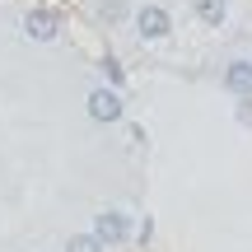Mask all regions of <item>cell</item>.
Instances as JSON below:
<instances>
[{"label":"cell","mask_w":252,"mask_h":252,"mask_svg":"<svg viewBox=\"0 0 252 252\" xmlns=\"http://www.w3.org/2000/svg\"><path fill=\"white\" fill-rule=\"evenodd\" d=\"M131 24H135V37L140 42H163V37L173 33V14L163 5H140L131 9Z\"/></svg>","instance_id":"1"},{"label":"cell","mask_w":252,"mask_h":252,"mask_svg":"<svg viewBox=\"0 0 252 252\" xmlns=\"http://www.w3.org/2000/svg\"><path fill=\"white\" fill-rule=\"evenodd\" d=\"M94 238H98L103 248H122L126 238H131V215L126 210H103V215H94Z\"/></svg>","instance_id":"2"},{"label":"cell","mask_w":252,"mask_h":252,"mask_svg":"<svg viewBox=\"0 0 252 252\" xmlns=\"http://www.w3.org/2000/svg\"><path fill=\"white\" fill-rule=\"evenodd\" d=\"M24 37H28V42H56V37H61V14H56V9H42V5H37V9H28V14H24Z\"/></svg>","instance_id":"3"},{"label":"cell","mask_w":252,"mask_h":252,"mask_svg":"<svg viewBox=\"0 0 252 252\" xmlns=\"http://www.w3.org/2000/svg\"><path fill=\"white\" fill-rule=\"evenodd\" d=\"M84 108H89V117H94V122H103V126H112V122H122V117H126L122 89H108V84H103V89H94Z\"/></svg>","instance_id":"4"},{"label":"cell","mask_w":252,"mask_h":252,"mask_svg":"<svg viewBox=\"0 0 252 252\" xmlns=\"http://www.w3.org/2000/svg\"><path fill=\"white\" fill-rule=\"evenodd\" d=\"M224 89L234 94V98L252 94V65H248V61H229V65H224Z\"/></svg>","instance_id":"5"},{"label":"cell","mask_w":252,"mask_h":252,"mask_svg":"<svg viewBox=\"0 0 252 252\" xmlns=\"http://www.w3.org/2000/svg\"><path fill=\"white\" fill-rule=\"evenodd\" d=\"M94 19L108 24V28H117V24L131 19V0H94Z\"/></svg>","instance_id":"6"},{"label":"cell","mask_w":252,"mask_h":252,"mask_svg":"<svg viewBox=\"0 0 252 252\" xmlns=\"http://www.w3.org/2000/svg\"><path fill=\"white\" fill-rule=\"evenodd\" d=\"M191 9H196V19L206 28H220L229 19V0H191Z\"/></svg>","instance_id":"7"},{"label":"cell","mask_w":252,"mask_h":252,"mask_svg":"<svg viewBox=\"0 0 252 252\" xmlns=\"http://www.w3.org/2000/svg\"><path fill=\"white\" fill-rule=\"evenodd\" d=\"M98 70H103V80H108V89H122V84H126V70H122V61H117L112 52H103Z\"/></svg>","instance_id":"8"},{"label":"cell","mask_w":252,"mask_h":252,"mask_svg":"<svg viewBox=\"0 0 252 252\" xmlns=\"http://www.w3.org/2000/svg\"><path fill=\"white\" fill-rule=\"evenodd\" d=\"M65 252H108V248H103L94 234H70L65 238Z\"/></svg>","instance_id":"9"},{"label":"cell","mask_w":252,"mask_h":252,"mask_svg":"<svg viewBox=\"0 0 252 252\" xmlns=\"http://www.w3.org/2000/svg\"><path fill=\"white\" fill-rule=\"evenodd\" d=\"M238 126H252V94L238 98Z\"/></svg>","instance_id":"10"},{"label":"cell","mask_w":252,"mask_h":252,"mask_svg":"<svg viewBox=\"0 0 252 252\" xmlns=\"http://www.w3.org/2000/svg\"><path fill=\"white\" fill-rule=\"evenodd\" d=\"M131 234H135V243H150L154 238V220H140V229H131Z\"/></svg>","instance_id":"11"},{"label":"cell","mask_w":252,"mask_h":252,"mask_svg":"<svg viewBox=\"0 0 252 252\" xmlns=\"http://www.w3.org/2000/svg\"><path fill=\"white\" fill-rule=\"evenodd\" d=\"M248 65H252V56H248Z\"/></svg>","instance_id":"12"}]
</instances>
